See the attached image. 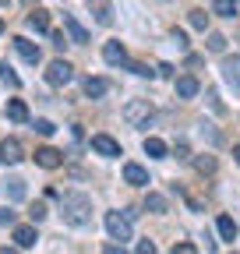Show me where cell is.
<instances>
[{
  "instance_id": "6da1fadb",
  "label": "cell",
  "mask_w": 240,
  "mask_h": 254,
  "mask_svg": "<svg viewBox=\"0 0 240 254\" xmlns=\"http://www.w3.org/2000/svg\"><path fill=\"white\" fill-rule=\"evenodd\" d=\"M60 215H64L67 226H85V222L92 219V198H88V194H78V190H71V194L60 198Z\"/></svg>"
},
{
  "instance_id": "7a4b0ae2",
  "label": "cell",
  "mask_w": 240,
  "mask_h": 254,
  "mask_svg": "<svg viewBox=\"0 0 240 254\" xmlns=\"http://www.w3.org/2000/svg\"><path fill=\"white\" fill-rule=\"evenodd\" d=\"M106 233L113 237V240H131V219L124 215V212H106Z\"/></svg>"
},
{
  "instance_id": "3957f363",
  "label": "cell",
  "mask_w": 240,
  "mask_h": 254,
  "mask_svg": "<svg viewBox=\"0 0 240 254\" xmlns=\"http://www.w3.org/2000/svg\"><path fill=\"white\" fill-rule=\"evenodd\" d=\"M71 78H74V67L67 60H53L50 67H46V81L53 85V88H64V85H71Z\"/></svg>"
},
{
  "instance_id": "277c9868",
  "label": "cell",
  "mask_w": 240,
  "mask_h": 254,
  "mask_svg": "<svg viewBox=\"0 0 240 254\" xmlns=\"http://www.w3.org/2000/svg\"><path fill=\"white\" fill-rule=\"evenodd\" d=\"M148 103L145 99H131L127 106H124V120L131 124V127H148Z\"/></svg>"
},
{
  "instance_id": "5b68a950",
  "label": "cell",
  "mask_w": 240,
  "mask_h": 254,
  "mask_svg": "<svg viewBox=\"0 0 240 254\" xmlns=\"http://www.w3.org/2000/svg\"><path fill=\"white\" fill-rule=\"evenodd\" d=\"M25 159V148L18 138H7V141H0V163H21Z\"/></svg>"
},
{
  "instance_id": "8992f818",
  "label": "cell",
  "mask_w": 240,
  "mask_h": 254,
  "mask_svg": "<svg viewBox=\"0 0 240 254\" xmlns=\"http://www.w3.org/2000/svg\"><path fill=\"white\" fill-rule=\"evenodd\" d=\"M223 81L233 88V95H240V57H230L223 64Z\"/></svg>"
},
{
  "instance_id": "52a82bcc",
  "label": "cell",
  "mask_w": 240,
  "mask_h": 254,
  "mask_svg": "<svg viewBox=\"0 0 240 254\" xmlns=\"http://www.w3.org/2000/svg\"><path fill=\"white\" fill-rule=\"evenodd\" d=\"M103 57H106V64H113V67H127V50L120 46V43H106L103 46Z\"/></svg>"
},
{
  "instance_id": "ba28073f",
  "label": "cell",
  "mask_w": 240,
  "mask_h": 254,
  "mask_svg": "<svg viewBox=\"0 0 240 254\" xmlns=\"http://www.w3.org/2000/svg\"><path fill=\"white\" fill-rule=\"evenodd\" d=\"M92 152H99V155L113 159V155H120V145H117L110 134H96V138H92Z\"/></svg>"
},
{
  "instance_id": "9c48e42d",
  "label": "cell",
  "mask_w": 240,
  "mask_h": 254,
  "mask_svg": "<svg viewBox=\"0 0 240 254\" xmlns=\"http://www.w3.org/2000/svg\"><path fill=\"white\" fill-rule=\"evenodd\" d=\"M64 28H67V36H71V43H88V32H85V25L74 18V14H64Z\"/></svg>"
},
{
  "instance_id": "30bf717a",
  "label": "cell",
  "mask_w": 240,
  "mask_h": 254,
  "mask_svg": "<svg viewBox=\"0 0 240 254\" xmlns=\"http://www.w3.org/2000/svg\"><path fill=\"white\" fill-rule=\"evenodd\" d=\"M14 50H18V53H21V60H28V64H39V60H43L39 46H36V43H28L25 36H18V39H14Z\"/></svg>"
},
{
  "instance_id": "8fae6325",
  "label": "cell",
  "mask_w": 240,
  "mask_h": 254,
  "mask_svg": "<svg viewBox=\"0 0 240 254\" xmlns=\"http://www.w3.org/2000/svg\"><path fill=\"white\" fill-rule=\"evenodd\" d=\"M88 11L96 14L99 25H113V7H110V0H88Z\"/></svg>"
},
{
  "instance_id": "7c38bea8",
  "label": "cell",
  "mask_w": 240,
  "mask_h": 254,
  "mask_svg": "<svg viewBox=\"0 0 240 254\" xmlns=\"http://www.w3.org/2000/svg\"><path fill=\"white\" fill-rule=\"evenodd\" d=\"M36 240H39L36 226H14V244H18L21 251H28V247H36Z\"/></svg>"
},
{
  "instance_id": "4fadbf2b",
  "label": "cell",
  "mask_w": 240,
  "mask_h": 254,
  "mask_svg": "<svg viewBox=\"0 0 240 254\" xmlns=\"http://www.w3.org/2000/svg\"><path fill=\"white\" fill-rule=\"evenodd\" d=\"M36 163H39L43 170H57L60 163H64V155H60L57 148H39V152H36Z\"/></svg>"
},
{
  "instance_id": "5bb4252c",
  "label": "cell",
  "mask_w": 240,
  "mask_h": 254,
  "mask_svg": "<svg viewBox=\"0 0 240 254\" xmlns=\"http://www.w3.org/2000/svg\"><path fill=\"white\" fill-rule=\"evenodd\" d=\"M106 92H110L106 78H85V95H88V99H103Z\"/></svg>"
},
{
  "instance_id": "9a60e30c",
  "label": "cell",
  "mask_w": 240,
  "mask_h": 254,
  "mask_svg": "<svg viewBox=\"0 0 240 254\" xmlns=\"http://www.w3.org/2000/svg\"><path fill=\"white\" fill-rule=\"evenodd\" d=\"M124 180H127V184H134V187H145V184H148V173H145V166L127 163V166H124Z\"/></svg>"
},
{
  "instance_id": "2e32d148",
  "label": "cell",
  "mask_w": 240,
  "mask_h": 254,
  "mask_svg": "<svg viewBox=\"0 0 240 254\" xmlns=\"http://www.w3.org/2000/svg\"><path fill=\"white\" fill-rule=\"evenodd\" d=\"M177 95H180V99H191V95H198V81H194L191 74L177 78Z\"/></svg>"
},
{
  "instance_id": "e0dca14e",
  "label": "cell",
  "mask_w": 240,
  "mask_h": 254,
  "mask_svg": "<svg viewBox=\"0 0 240 254\" xmlns=\"http://www.w3.org/2000/svg\"><path fill=\"white\" fill-rule=\"evenodd\" d=\"M28 28H32V32H50V14L43 7L32 11V14H28Z\"/></svg>"
},
{
  "instance_id": "ac0fdd59",
  "label": "cell",
  "mask_w": 240,
  "mask_h": 254,
  "mask_svg": "<svg viewBox=\"0 0 240 254\" xmlns=\"http://www.w3.org/2000/svg\"><path fill=\"white\" fill-rule=\"evenodd\" d=\"M7 117H11L14 124H25V120H28V106H25L21 99H11V103H7Z\"/></svg>"
},
{
  "instance_id": "d6986e66",
  "label": "cell",
  "mask_w": 240,
  "mask_h": 254,
  "mask_svg": "<svg viewBox=\"0 0 240 254\" xmlns=\"http://www.w3.org/2000/svg\"><path fill=\"white\" fill-rule=\"evenodd\" d=\"M216 226H219V237H223V240H237V222H233L230 215H219Z\"/></svg>"
},
{
  "instance_id": "ffe728a7",
  "label": "cell",
  "mask_w": 240,
  "mask_h": 254,
  "mask_svg": "<svg viewBox=\"0 0 240 254\" xmlns=\"http://www.w3.org/2000/svg\"><path fill=\"white\" fill-rule=\"evenodd\" d=\"M4 190L14 198V201H21L25 198V180H18V177H11V180H4Z\"/></svg>"
},
{
  "instance_id": "44dd1931",
  "label": "cell",
  "mask_w": 240,
  "mask_h": 254,
  "mask_svg": "<svg viewBox=\"0 0 240 254\" xmlns=\"http://www.w3.org/2000/svg\"><path fill=\"white\" fill-rule=\"evenodd\" d=\"M145 208H148V212H156V215H163V212L170 208V201H166L163 194H148V198H145Z\"/></svg>"
},
{
  "instance_id": "7402d4cb",
  "label": "cell",
  "mask_w": 240,
  "mask_h": 254,
  "mask_svg": "<svg viewBox=\"0 0 240 254\" xmlns=\"http://www.w3.org/2000/svg\"><path fill=\"white\" fill-rule=\"evenodd\" d=\"M212 11L223 14V18H233L237 14V0H212Z\"/></svg>"
},
{
  "instance_id": "603a6c76",
  "label": "cell",
  "mask_w": 240,
  "mask_h": 254,
  "mask_svg": "<svg viewBox=\"0 0 240 254\" xmlns=\"http://www.w3.org/2000/svg\"><path fill=\"white\" fill-rule=\"evenodd\" d=\"M145 152L152 155V159H166V145L159 138H145Z\"/></svg>"
},
{
  "instance_id": "cb8c5ba5",
  "label": "cell",
  "mask_w": 240,
  "mask_h": 254,
  "mask_svg": "<svg viewBox=\"0 0 240 254\" xmlns=\"http://www.w3.org/2000/svg\"><path fill=\"white\" fill-rule=\"evenodd\" d=\"M0 81H7L11 88H18V85H21V81H18V74L7 67V64H0Z\"/></svg>"
},
{
  "instance_id": "d4e9b609",
  "label": "cell",
  "mask_w": 240,
  "mask_h": 254,
  "mask_svg": "<svg viewBox=\"0 0 240 254\" xmlns=\"http://www.w3.org/2000/svg\"><path fill=\"white\" fill-rule=\"evenodd\" d=\"M208 50H212V53H223V50H226V39L219 36V32H212V36H208Z\"/></svg>"
},
{
  "instance_id": "484cf974",
  "label": "cell",
  "mask_w": 240,
  "mask_h": 254,
  "mask_svg": "<svg viewBox=\"0 0 240 254\" xmlns=\"http://www.w3.org/2000/svg\"><path fill=\"white\" fill-rule=\"evenodd\" d=\"M191 25L205 32V28H208V14H205V11H191Z\"/></svg>"
},
{
  "instance_id": "4316f807",
  "label": "cell",
  "mask_w": 240,
  "mask_h": 254,
  "mask_svg": "<svg viewBox=\"0 0 240 254\" xmlns=\"http://www.w3.org/2000/svg\"><path fill=\"white\" fill-rule=\"evenodd\" d=\"M36 131H39L43 138H50V134L57 131V124H50V120H36Z\"/></svg>"
},
{
  "instance_id": "83f0119b",
  "label": "cell",
  "mask_w": 240,
  "mask_h": 254,
  "mask_svg": "<svg viewBox=\"0 0 240 254\" xmlns=\"http://www.w3.org/2000/svg\"><path fill=\"white\" fill-rule=\"evenodd\" d=\"M198 170H201V173H212V170H216V159H208V155L198 159Z\"/></svg>"
},
{
  "instance_id": "f1b7e54d",
  "label": "cell",
  "mask_w": 240,
  "mask_h": 254,
  "mask_svg": "<svg viewBox=\"0 0 240 254\" xmlns=\"http://www.w3.org/2000/svg\"><path fill=\"white\" fill-rule=\"evenodd\" d=\"M0 226H14V212L11 208H0Z\"/></svg>"
},
{
  "instance_id": "f546056e",
  "label": "cell",
  "mask_w": 240,
  "mask_h": 254,
  "mask_svg": "<svg viewBox=\"0 0 240 254\" xmlns=\"http://www.w3.org/2000/svg\"><path fill=\"white\" fill-rule=\"evenodd\" d=\"M32 219L39 222V219H46V205L43 201H36V208H32Z\"/></svg>"
},
{
  "instance_id": "4dcf8cb0",
  "label": "cell",
  "mask_w": 240,
  "mask_h": 254,
  "mask_svg": "<svg viewBox=\"0 0 240 254\" xmlns=\"http://www.w3.org/2000/svg\"><path fill=\"white\" fill-rule=\"evenodd\" d=\"M173 254H194V244H177Z\"/></svg>"
},
{
  "instance_id": "1f68e13d",
  "label": "cell",
  "mask_w": 240,
  "mask_h": 254,
  "mask_svg": "<svg viewBox=\"0 0 240 254\" xmlns=\"http://www.w3.org/2000/svg\"><path fill=\"white\" fill-rule=\"evenodd\" d=\"M138 251H141V254H152V251H156V244H152V240H141V244H138Z\"/></svg>"
},
{
  "instance_id": "d6a6232c",
  "label": "cell",
  "mask_w": 240,
  "mask_h": 254,
  "mask_svg": "<svg viewBox=\"0 0 240 254\" xmlns=\"http://www.w3.org/2000/svg\"><path fill=\"white\" fill-rule=\"evenodd\" d=\"M173 43H177L180 50H187V39H184V32H173Z\"/></svg>"
},
{
  "instance_id": "836d02e7",
  "label": "cell",
  "mask_w": 240,
  "mask_h": 254,
  "mask_svg": "<svg viewBox=\"0 0 240 254\" xmlns=\"http://www.w3.org/2000/svg\"><path fill=\"white\" fill-rule=\"evenodd\" d=\"M233 159H237V163H240V145H237V148H233Z\"/></svg>"
},
{
  "instance_id": "e575fe53",
  "label": "cell",
  "mask_w": 240,
  "mask_h": 254,
  "mask_svg": "<svg viewBox=\"0 0 240 254\" xmlns=\"http://www.w3.org/2000/svg\"><path fill=\"white\" fill-rule=\"evenodd\" d=\"M0 32H4V21H0Z\"/></svg>"
}]
</instances>
